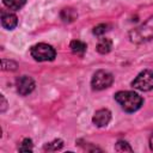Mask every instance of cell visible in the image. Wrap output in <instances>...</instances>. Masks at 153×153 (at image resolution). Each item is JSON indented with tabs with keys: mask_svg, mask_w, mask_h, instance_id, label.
I'll return each instance as SVG.
<instances>
[{
	"mask_svg": "<svg viewBox=\"0 0 153 153\" xmlns=\"http://www.w3.org/2000/svg\"><path fill=\"white\" fill-rule=\"evenodd\" d=\"M149 147H151V149L153 151V133H152V135H151V137H149Z\"/></svg>",
	"mask_w": 153,
	"mask_h": 153,
	"instance_id": "cell-19",
	"label": "cell"
},
{
	"mask_svg": "<svg viewBox=\"0 0 153 153\" xmlns=\"http://www.w3.org/2000/svg\"><path fill=\"white\" fill-rule=\"evenodd\" d=\"M112 82H114V75L108 71L99 69L93 74L92 80H91V86L93 90L100 91V90H105L110 87Z\"/></svg>",
	"mask_w": 153,
	"mask_h": 153,
	"instance_id": "cell-4",
	"label": "cell"
},
{
	"mask_svg": "<svg viewBox=\"0 0 153 153\" xmlns=\"http://www.w3.org/2000/svg\"><path fill=\"white\" fill-rule=\"evenodd\" d=\"M17 67H18V65L14 61H10V60H6V59L1 60V68H2V71H16Z\"/></svg>",
	"mask_w": 153,
	"mask_h": 153,
	"instance_id": "cell-16",
	"label": "cell"
},
{
	"mask_svg": "<svg viewBox=\"0 0 153 153\" xmlns=\"http://www.w3.org/2000/svg\"><path fill=\"white\" fill-rule=\"evenodd\" d=\"M30 54L38 62L53 61L56 56L55 49L47 43H37V44L32 45L30 49Z\"/></svg>",
	"mask_w": 153,
	"mask_h": 153,
	"instance_id": "cell-3",
	"label": "cell"
},
{
	"mask_svg": "<svg viewBox=\"0 0 153 153\" xmlns=\"http://www.w3.org/2000/svg\"><path fill=\"white\" fill-rule=\"evenodd\" d=\"M0 98H1V112H4L6 110V108H7V102H6V99H5V97L2 94L0 96Z\"/></svg>",
	"mask_w": 153,
	"mask_h": 153,
	"instance_id": "cell-18",
	"label": "cell"
},
{
	"mask_svg": "<svg viewBox=\"0 0 153 153\" xmlns=\"http://www.w3.org/2000/svg\"><path fill=\"white\" fill-rule=\"evenodd\" d=\"M152 38H153V17H151L143 24L133 29L129 32V39L136 44L151 41Z\"/></svg>",
	"mask_w": 153,
	"mask_h": 153,
	"instance_id": "cell-2",
	"label": "cell"
},
{
	"mask_svg": "<svg viewBox=\"0 0 153 153\" xmlns=\"http://www.w3.org/2000/svg\"><path fill=\"white\" fill-rule=\"evenodd\" d=\"M2 2L7 8L13 10V11H18L25 5L26 0H2Z\"/></svg>",
	"mask_w": 153,
	"mask_h": 153,
	"instance_id": "cell-12",
	"label": "cell"
},
{
	"mask_svg": "<svg viewBox=\"0 0 153 153\" xmlns=\"http://www.w3.org/2000/svg\"><path fill=\"white\" fill-rule=\"evenodd\" d=\"M109 25L108 24H99V25H97V26H94V29H93V33L96 35V36H102V35H104L109 29Z\"/></svg>",
	"mask_w": 153,
	"mask_h": 153,
	"instance_id": "cell-17",
	"label": "cell"
},
{
	"mask_svg": "<svg viewBox=\"0 0 153 153\" xmlns=\"http://www.w3.org/2000/svg\"><path fill=\"white\" fill-rule=\"evenodd\" d=\"M111 121V112L108 109H99L94 112L92 117V122L97 127H106Z\"/></svg>",
	"mask_w": 153,
	"mask_h": 153,
	"instance_id": "cell-7",
	"label": "cell"
},
{
	"mask_svg": "<svg viewBox=\"0 0 153 153\" xmlns=\"http://www.w3.org/2000/svg\"><path fill=\"white\" fill-rule=\"evenodd\" d=\"M16 87H17V92L20 96H27L33 91L35 81L29 75H22L16 80Z\"/></svg>",
	"mask_w": 153,
	"mask_h": 153,
	"instance_id": "cell-6",
	"label": "cell"
},
{
	"mask_svg": "<svg viewBox=\"0 0 153 153\" xmlns=\"http://www.w3.org/2000/svg\"><path fill=\"white\" fill-rule=\"evenodd\" d=\"M1 25L2 27L7 29V30H13L17 25H18V18L14 13L11 12H1Z\"/></svg>",
	"mask_w": 153,
	"mask_h": 153,
	"instance_id": "cell-8",
	"label": "cell"
},
{
	"mask_svg": "<svg viewBox=\"0 0 153 153\" xmlns=\"http://www.w3.org/2000/svg\"><path fill=\"white\" fill-rule=\"evenodd\" d=\"M115 149L117 152H133V148L129 146V143L124 140H118L115 145Z\"/></svg>",
	"mask_w": 153,
	"mask_h": 153,
	"instance_id": "cell-13",
	"label": "cell"
},
{
	"mask_svg": "<svg viewBox=\"0 0 153 153\" xmlns=\"http://www.w3.org/2000/svg\"><path fill=\"white\" fill-rule=\"evenodd\" d=\"M111 48H112V41L110 38H106V37L100 38L97 47H96V49L99 54H108L111 50Z\"/></svg>",
	"mask_w": 153,
	"mask_h": 153,
	"instance_id": "cell-10",
	"label": "cell"
},
{
	"mask_svg": "<svg viewBox=\"0 0 153 153\" xmlns=\"http://www.w3.org/2000/svg\"><path fill=\"white\" fill-rule=\"evenodd\" d=\"M131 86L143 92L153 90V71L146 69L139 73L137 76L131 81Z\"/></svg>",
	"mask_w": 153,
	"mask_h": 153,
	"instance_id": "cell-5",
	"label": "cell"
},
{
	"mask_svg": "<svg viewBox=\"0 0 153 153\" xmlns=\"http://www.w3.org/2000/svg\"><path fill=\"white\" fill-rule=\"evenodd\" d=\"M61 19L65 22V23H71V22H74L78 17V13L74 8L72 7H67V8H63L61 11Z\"/></svg>",
	"mask_w": 153,
	"mask_h": 153,
	"instance_id": "cell-11",
	"label": "cell"
},
{
	"mask_svg": "<svg viewBox=\"0 0 153 153\" xmlns=\"http://www.w3.org/2000/svg\"><path fill=\"white\" fill-rule=\"evenodd\" d=\"M32 147H33L32 140L26 137V139H24V140L22 141V143L19 145L18 149H19L20 152H32Z\"/></svg>",
	"mask_w": 153,
	"mask_h": 153,
	"instance_id": "cell-15",
	"label": "cell"
},
{
	"mask_svg": "<svg viewBox=\"0 0 153 153\" xmlns=\"http://www.w3.org/2000/svg\"><path fill=\"white\" fill-rule=\"evenodd\" d=\"M69 48H71V50H72L73 54L79 55V56H82L85 54L87 47H86V43H84V42H81L79 39H74V41L71 42Z\"/></svg>",
	"mask_w": 153,
	"mask_h": 153,
	"instance_id": "cell-9",
	"label": "cell"
},
{
	"mask_svg": "<svg viewBox=\"0 0 153 153\" xmlns=\"http://www.w3.org/2000/svg\"><path fill=\"white\" fill-rule=\"evenodd\" d=\"M62 146H63V141L59 139V140H54L53 142L47 143L43 149L44 151H57V149L62 148Z\"/></svg>",
	"mask_w": 153,
	"mask_h": 153,
	"instance_id": "cell-14",
	"label": "cell"
},
{
	"mask_svg": "<svg viewBox=\"0 0 153 153\" xmlns=\"http://www.w3.org/2000/svg\"><path fill=\"white\" fill-rule=\"evenodd\" d=\"M114 98L126 112H134L143 104L142 97L134 91H118Z\"/></svg>",
	"mask_w": 153,
	"mask_h": 153,
	"instance_id": "cell-1",
	"label": "cell"
}]
</instances>
